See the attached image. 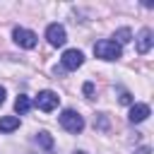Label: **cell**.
I'll return each instance as SVG.
<instances>
[{
	"mask_svg": "<svg viewBox=\"0 0 154 154\" xmlns=\"http://www.w3.org/2000/svg\"><path fill=\"white\" fill-rule=\"evenodd\" d=\"M60 125H63L67 132L77 135V132H82V130H84V118H82L77 111L67 108V111H63V113H60Z\"/></svg>",
	"mask_w": 154,
	"mask_h": 154,
	"instance_id": "1",
	"label": "cell"
},
{
	"mask_svg": "<svg viewBox=\"0 0 154 154\" xmlns=\"http://www.w3.org/2000/svg\"><path fill=\"white\" fill-rule=\"evenodd\" d=\"M94 53L101 60H118L120 58V46L116 41H111V38H103V41H99L94 46Z\"/></svg>",
	"mask_w": 154,
	"mask_h": 154,
	"instance_id": "2",
	"label": "cell"
},
{
	"mask_svg": "<svg viewBox=\"0 0 154 154\" xmlns=\"http://www.w3.org/2000/svg\"><path fill=\"white\" fill-rule=\"evenodd\" d=\"M58 101H60V96H58L55 91H48V89H46V91H38V96H36L34 103H36L38 111H46V113H48V111H53V108L58 106Z\"/></svg>",
	"mask_w": 154,
	"mask_h": 154,
	"instance_id": "3",
	"label": "cell"
},
{
	"mask_svg": "<svg viewBox=\"0 0 154 154\" xmlns=\"http://www.w3.org/2000/svg\"><path fill=\"white\" fill-rule=\"evenodd\" d=\"M12 36H14V43H17V46H22V48H34V46H36V34H34V31H29V29L17 26V29L12 31Z\"/></svg>",
	"mask_w": 154,
	"mask_h": 154,
	"instance_id": "4",
	"label": "cell"
},
{
	"mask_svg": "<svg viewBox=\"0 0 154 154\" xmlns=\"http://www.w3.org/2000/svg\"><path fill=\"white\" fill-rule=\"evenodd\" d=\"M60 63H63V67H65V70H77V67L84 63V55H82V51L70 48V51H65V53H63Z\"/></svg>",
	"mask_w": 154,
	"mask_h": 154,
	"instance_id": "5",
	"label": "cell"
},
{
	"mask_svg": "<svg viewBox=\"0 0 154 154\" xmlns=\"http://www.w3.org/2000/svg\"><path fill=\"white\" fill-rule=\"evenodd\" d=\"M46 38H48L51 46H63V43L67 41L65 26H63V24H51V26L46 29Z\"/></svg>",
	"mask_w": 154,
	"mask_h": 154,
	"instance_id": "6",
	"label": "cell"
},
{
	"mask_svg": "<svg viewBox=\"0 0 154 154\" xmlns=\"http://www.w3.org/2000/svg\"><path fill=\"white\" fill-rule=\"evenodd\" d=\"M147 116H149V106L147 103H132L130 106V116H128L130 123H142Z\"/></svg>",
	"mask_w": 154,
	"mask_h": 154,
	"instance_id": "7",
	"label": "cell"
},
{
	"mask_svg": "<svg viewBox=\"0 0 154 154\" xmlns=\"http://www.w3.org/2000/svg\"><path fill=\"white\" fill-rule=\"evenodd\" d=\"M152 29H142L140 31V36H137V51L140 53H147L149 48H152Z\"/></svg>",
	"mask_w": 154,
	"mask_h": 154,
	"instance_id": "8",
	"label": "cell"
},
{
	"mask_svg": "<svg viewBox=\"0 0 154 154\" xmlns=\"http://www.w3.org/2000/svg\"><path fill=\"white\" fill-rule=\"evenodd\" d=\"M19 128V118L17 116H2L0 118V132H12Z\"/></svg>",
	"mask_w": 154,
	"mask_h": 154,
	"instance_id": "9",
	"label": "cell"
},
{
	"mask_svg": "<svg viewBox=\"0 0 154 154\" xmlns=\"http://www.w3.org/2000/svg\"><path fill=\"white\" fill-rule=\"evenodd\" d=\"M29 108H31V101H29V96L19 94V96H17V101H14V111H17V113H26Z\"/></svg>",
	"mask_w": 154,
	"mask_h": 154,
	"instance_id": "10",
	"label": "cell"
},
{
	"mask_svg": "<svg viewBox=\"0 0 154 154\" xmlns=\"http://www.w3.org/2000/svg\"><path fill=\"white\" fill-rule=\"evenodd\" d=\"M130 36H132L130 29H118V31H116V43H118V46H120V43H128Z\"/></svg>",
	"mask_w": 154,
	"mask_h": 154,
	"instance_id": "11",
	"label": "cell"
},
{
	"mask_svg": "<svg viewBox=\"0 0 154 154\" xmlns=\"http://www.w3.org/2000/svg\"><path fill=\"white\" fill-rule=\"evenodd\" d=\"M36 140H38L46 149H51V147H53V137H51L48 132H38V135H36Z\"/></svg>",
	"mask_w": 154,
	"mask_h": 154,
	"instance_id": "12",
	"label": "cell"
},
{
	"mask_svg": "<svg viewBox=\"0 0 154 154\" xmlns=\"http://www.w3.org/2000/svg\"><path fill=\"white\" fill-rule=\"evenodd\" d=\"M120 103H132V96H130L128 91H123V94H120Z\"/></svg>",
	"mask_w": 154,
	"mask_h": 154,
	"instance_id": "13",
	"label": "cell"
},
{
	"mask_svg": "<svg viewBox=\"0 0 154 154\" xmlns=\"http://www.w3.org/2000/svg\"><path fill=\"white\" fill-rule=\"evenodd\" d=\"M91 91H94V84L87 82V84H84V94H91Z\"/></svg>",
	"mask_w": 154,
	"mask_h": 154,
	"instance_id": "14",
	"label": "cell"
},
{
	"mask_svg": "<svg viewBox=\"0 0 154 154\" xmlns=\"http://www.w3.org/2000/svg\"><path fill=\"white\" fill-rule=\"evenodd\" d=\"M135 154H149V147H142V149H137Z\"/></svg>",
	"mask_w": 154,
	"mask_h": 154,
	"instance_id": "15",
	"label": "cell"
},
{
	"mask_svg": "<svg viewBox=\"0 0 154 154\" xmlns=\"http://www.w3.org/2000/svg\"><path fill=\"white\" fill-rule=\"evenodd\" d=\"M2 103H5V89L0 87V106H2Z\"/></svg>",
	"mask_w": 154,
	"mask_h": 154,
	"instance_id": "16",
	"label": "cell"
},
{
	"mask_svg": "<svg viewBox=\"0 0 154 154\" xmlns=\"http://www.w3.org/2000/svg\"><path fill=\"white\" fill-rule=\"evenodd\" d=\"M75 154H84V152H75Z\"/></svg>",
	"mask_w": 154,
	"mask_h": 154,
	"instance_id": "17",
	"label": "cell"
}]
</instances>
